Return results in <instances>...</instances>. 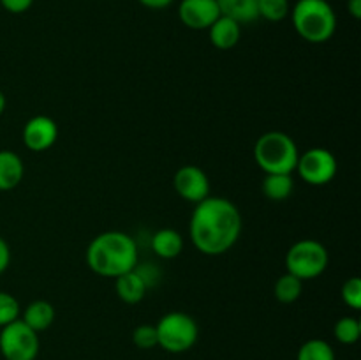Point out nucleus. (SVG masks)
Masks as SVG:
<instances>
[{
  "instance_id": "393cba45",
  "label": "nucleus",
  "mask_w": 361,
  "mask_h": 360,
  "mask_svg": "<svg viewBox=\"0 0 361 360\" xmlns=\"http://www.w3.org/2000/svg\"><path fill=\"white\" fill-rule=\"evenodd\" d=\"M342 302L351 309L360 311L361 309V279L360 277H349L348 281L342 284L341 289Z\"/></svg>"
},
{
  "instance_id": "9d476101",
  "label": "nucleus",
  "mask_w": 361,
  "mask_h": 360,
  "mask_svg": "<svg viewBox=\"0 0 361 360\" xmlns=\"http://www.w3.org/2000/svg\"><path fill=\"white\" fill-rule=\"evenodd\" d=\"M21 140L32 152H44L59 140V126L48 115H35L23 126Z\"/></svg>"
},
{
  "instance_id": "dca6fc26",
  "label": "nucleus",
  "mask_w": 361,
  "mask_h": 360,
  "mask_svg": "<svg viewBox=\"0 0 361 360\" xmlns=\"http://www.w3.org/2000/svg\"><path fill=\"white\" fill-rule=\"evenodd\" d=\"M115 292L122 302L140 304L147 296L148 288L143 279L140 277V274L133 268L130 272L115 279Z\"/></svg>"
},
{
  "instance_id": "7c9ffc66",
  "label": "nucleus",
  "mask_w": 361,
  "mask_h": 360,
  "mask_svg": "<svg viewBox=\"0 0 361 360\" xmlns=\"http://www.w3.org/2000/svg\"><path fill=\"white\" fill-rule=\"evenodd\" d=\"M6 106H7V99H6V95H4V92L0 90V115L6 112Z\"/></svg>"
},
{
  "instance_id": "f257e3e1",
  "label": "nucleus",
  "mask_w": 361,
  "mask_h": 360,
  "mask_svg": "<svg viewBox=\"0 0 361 360\" xmlns=\"http://www.w3.org/2000/svg\"><path fill=\"white\" fill-rule=\"evenodd\" d=\"M242 214L228 198L208 196L196 203L189 222L194 247L207 256L228 253L242 235Z\"/></svg>"
},
{
  "instance_id": "c756f323",
  "label": "nucleus",
  "mask_w": 361,
  "mask_h": 360,
  "mask_svg": "<svg viewBox=\"0 0 361 360\" xmlns=\"http://www.w3.org/2000/svg\"><path fill=\"white\" fill-rule=\"evenodd\" d=\"M348 11L355 20L361 18V0H348Z\"/></svg>"
},
{
  "instance_id": "9b49d317",
  "label": "nucleus",
  "mask_w": 361,
  "mask_h": 360,
  "mask_svg": "<svg viewBox=\"0 0 361 360\" xmlns=\"http://www.w3.org/2000/svg\"><path fill=\"white\" fill-rule=\"evenodd\" d=\"M221 16L217 0H182L178 6V18L190 30H208Z\"/></svg>"
},
{
  "instance_id": "a211bd4d",
  "label": "nucleus",
  "mask_w": 361,
  "mask_h": 360,
  "mask_svg": "<svg viewBox=\"0 0 361 360\" xmlns=\"http://www.w3.org/2000/svg\"><path fill=\"white\" fill-rule=\"evenodd\" d=\"M261 189L268 200L284 201L295 191V180H293V175H286V173H268L264 175Z\"/></svg>"
},
{
  "instance_id": "f03ea898",
  "label": "nucleus",
  "mask_w": 361,
  "mask_h": 360,
  "mask_svg": "<svg viewBox=\"0 0 361 360\" xmlns=\"http://www.w3.org/2000/svg\"><path fill=\"white\" fill-rule=\"evenodd\" d=\"M88 268L101 277L116 279L137 265L136 240L123 232L99 233L87 247L85 254Z\"/></svg>"
},
{
  "instance_id": "6e6552de",
  "label": "nucleus",
  "mask_w": 361,
  "mask_h": 360,
  "mask_svg": "<svg viewBox=\"0 0 361 360\" xmlns=\"http://www.w3.org/2000/svg\"><path fill=\"white\" fill-rule=\"evenodd\" d=\"M295 172L310 186H326L337 176L338 162L334 152L323 147H314L300 154Z\"/></svg>"
},
{
  "instance_id": "20e7f679",
  "label": "nucleus",
  "mask_w": 361,
  "mask_h": 360,
  "mask_svg": "<svg viewBox=\"0 0 361 360\" xmlns=\"http://www.w3.org/2000/svg\"><path fill=\"white\" fill-rule=\"evenodd\" d=\"M300 150L296 141L282 131H270L257 138L254 145V161L264 175L286 173L293 175L298 162Z\"/></svg>"
},
{
  "instance_id": "0eeeda50",
  "label": "nucleus",
  "mask_w": 361,
  "mask_h": 360,
  "mask_svg": "<svg viewBox=\"0 0 361 360\" xmlns=\"http://www.w3.org/2000/svg\"><path fill=\"white\" fill-rule=\"evenodd\" d=\"M39 334L16 320L0 328V353L6 360H35L39 355Z\"/></svg>"
},
{
  "instance_id": "6ab92c4d",
  "label": "nucleus",
  "mask_w": 361,
  "mask_h": 360,
  "mask_svg": "<svg viewBox=\"0 0 361 360\" xmlns=\"http://www.w3.org/2000/svg\"><path fill=\"white\" fill-rule=\"evenodd\" d=\"M303 292V281L298 279L296 275L286 272L284 275L277 279L274 286V295L275 299L281 304H293L302 296Z\"/></svg>"
},
{
  "instance_id": "2eb2a0df",
  "label": "nucleus",
  "mask_w": 361,
  "mask_h": 360,
  "mask_svg": "<svg viewBox=\"0 0 361 360\" xmlns=\"http://www.w3.org/2000/svg\"><path fill=\"white\" fill-rule=\"evenodd\" d=\"M152 251L162 260H173L183 251V239L176 229L162 228L152 235Z\"/></svg>"
},
{
  "instance_id": "423d86ee",
  "label": "nucleus",
  "mask_w": 361,
  "mask_h": 360,
  "mask_svg": "<svg viewBox=\"0 0 361 360\" xmlns=\"http://www.w3.org/2000/svg\"><path fill=\"white\" fill-rule=\"evenodd\" d=\"M328 261L330 254L319 240L303 239L289 247L286 254V272L305 282L319 277L326 270Z\"/></svg>"
},
{
  "instance_id": "b1692460",
  "label": "nucleus",
  "mask_w": 361,
  "mask_h": 360,
  "mask_svg": "<svg viewBox=\"0 0 361 360\" xmlns=\"http://www.w3.org/2000/svg\"><path fill=\"white\" fill-rule=\"evenodd\" d=\"M133 342L140 349H152V348H155V346H159L157 328H155V325L143 323V325H140V327L134 328Z\"/></svg>"
},
{
  "instance_id": "bb28decb",
  "label": "nucleus",
  "mask_w": 361,
  "mask_h": 360,
  "mask_svg": "<svg viewBox=\"0 0 361 360\" xmlns=\"http://www.w3.org/2000/svg\"><path fill=\"white\" fill-rule=\"evenodd\" d=\"M34 0H0V6L11 14H23L32 7Z\"/></svg>"
},
{
  "instance_id": "412c9836",
  "label": "nucleus",
  "mask_w": 361,
  "mask_h": 360,
  "mask_svg": "<svg viewBox=\"0 0 361 360\" xmlns=\"http://www.w3.org/2000/svg\"><path fill=\"white\" fill-rule=\"evenodd\" d=\"M291 11V4L289 0H257V13L263 20L271 21V23H279V21L286 20Z\"/></svg>"
},
{
  "instance_id": "f3484780",
  "label": "nucleus",
  "mask_w": 361,
  "mask_h": 360,
  "mask_svg": "<svg viewBox=\"0 0 361 360\" xmlns=\"http://www.w3.org/2000/svg\"><path fill=\"white\" fill-rule=\"evenodd\" d=\"M217 6L222 16L231 18L240 25L254 23L259 20L257 0H217Z\"/></svg>"
},
{
  "instance_id": "f8f14e48",
  "label": "nucleus",
  "mask_w": 361,
  "mask_h": 360,
  "mask_svg": "<svg viewBox=\"0 0 361 360\" xmlns=\"http://www.w3.org/2000/svg\"><path fill=\"white\" fill-rule=\"evenodd\" d=\"M208 35H210V42L217 49H231L235 48L240 42L242 37V25L236 23L235 20L228 16H219L217 20L212 23V27L208 28Z\"/></svg>"
},
{
  "instance_id": "39448f33",
  "label": "nucleus",
  "mask_w": 361,
  "mask_h": 360,
  "mask_svg": "<svg viewBox=\"0 0 361 360\" xmlns=\"http://www.w3.org/2000/svg\"><path fill=\"white\" fill-rule=\"evenodd\" d=\"M159 346L169 353L189 352L200 337V327L190 314L171 311L155 325Z\"/></svg>"
},
{
  "instance_id": "ddd939ff",
  "label": "nucleus",
  "mask_w": 361,
  "mask_h": 360,
  "mask_svg": "<svg viewBox=\"0 0 361 360\" xmlns=\"http://www.w3.org/2000/svg\"><path fill=\"white\" fill-rule=\"evenodd\" d=\"M25 176V164L13 150H0V191H13Z\"/></svg>"
},
{
  "instance_id": "cd10ccee",
  "label": "nucleus",
  "mask_w": 361,
  "mask_h": 360,
  "mask_svg": "<svg viewBox=\"0 0 361 360\" xmlns=\"http://www.w3.org/2000/svg\"><path fill=\"white\" fill-rule=\"evenodd\" d=\"M9 265H11V247L9 244L6 242V239L0 236V274H4V272L7 270Z\"/></svg>"
},
{
  "instance_id": "4be33fe9",
  "label": "nucleus",
  "mask_w": 361,
  "mask_h": 360,
  "mask_svg": "<svg viewBox=\"0 0 361 360\" xmlns=\"http://www.w3.org/2000/svg\"><path fill=\"white\" fill-rule=\"evenodd\" d=\"M335 339H337L341 344H355L358 342L361 335V325L360 320L355 316H344L335 323L334 328Z\"/></svg>"
},
{
  "instance_id": "c85d7f7f",
  "label": "nucleus",
  "mask_w": 361,
  "mask_h": 360,
  "mask_svg": "<svg viewBox=\"0 0 361 360\" xmlns=\"http://www.w3.org/2000/svg\"><path fill=\"white\" fill-rule=\"evenodd\" d=\"M137 2H140L141 6L148 7V9L159 11V9H166V7H169L175 0H137Z\"/></svg>"
},
{
  "instance_id": "1a4fd4ad",
  "label": "nucleus",
  "mask_w": 361,
  "mask_h": 360,
  "mask_svg": "<svg viewBox=\"0 0 361 360\" xmlns=\"http://www.w3.org/2000/svg\"><path fill=\"white\" fill-rule=\"evenodd\" d=\"M176 194L189 203H200L210 196V179L200 166L185 164L173 176Z\"/></svg>"
},
{
  "instance_id": "aec40b11",
  "label": "nucleus",
  "mask_w": 361,
  "mask_h": 360,
  "mask_svg": "<svg viewBox=\"0 0 361 360\" xmlns=\"http://www.w3.org/2000/svg\"><path fill=\"white\" fill-rule=\"evenodd\" d=\"M296 360H335V352L324 339H309L300 346Z\"/></svg>"
},
{
  "instance_id": "4468645a",
  "label": "nucleus",
  "mask_w": 361,
  "mask_h": 360,
  "mask_svg": "<svg viewBox=\"0 0 361 360\" xmlns=\"http://www.w3.org/2000/svg\"><path fill=\"white\" fill-rule=\"evenodd\" d=\"M21 321L37 334L48 330L55 321V307L48 300H34L25 307Z\"/></svg>"
},
{
  "instance_id": "7ed1b4c3",
  "label": "nucleus",
  "mask_w": 361,
  "mask_h": 360,
  "mask_svg": "<svg viewBox=\"0 0 361 360\" xmlns=\"http://www.w3.org/2000/svg\"><path fill=\"white\" fill-rule=\"evenodd\" d=\"M289 14L296 34L312 44L328 42L337 32V14L328 0H296Z\"/></svg>"
},
{
  "instance_id": "a878e982",
  "label": "nucleus",
  "mask_w": 361,
  "mask_h": 360,
  "mask_svg": "<svg viewBox=\"0 0 361 360\" xmlns=\"http://www.w3.org/2000/svg\"><path fill=\"white\" fill-rule=\"evenodd\" d=\"M134 270L140 274V277L143 279L148 289L154 288V286L159 282V277H161V270H159V267L155 263H143V265L137 263L136 267H134Z\"/></svg>"
},
{
  "instance_id": "5701e85b",
  "label": "nucleus",
  "mask_w": 361,
  "mask_h": 360,
  "mask_svg": "<svg viewBox=\"0 0 361 360\" xmlns=\"http://www.w3.org/2000/svg\"><path fill=\"white\" fill-rule=\"evenodd\" d=\"M20 314L21 307L16 296L7 292H0V328L20 320Z\"/></svg>"
}]
</instances>
